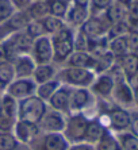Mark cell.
Masks as SVG:
<instances>
[{
	"label": "cell",
	"mask_w": 138,
	"mask_h": 150,
	"mask_svg": "<svg viewBox=\"0 0 138 150\" xmlns=\"http://www.w3.org/2000/svg\"><path fill=\"white\" fill-rule=\"evenodd\" d=\"M43 150H68V141L60 133H50L43 138Z\"/></svg>",
	"instance_id": "8"
},
{
	"label": "cell",
	"mask_w": 138,
	"mask_h": 150,
	"mask_svg": "<svg viewBox=\"0 0 138 150\" xmlns=\"http://www.w3.org/2000/svg\"><path fill=\"white\" fill-rule=\"evenodd\" d=\"M124 39H126L127 52L138 53V30H130L124 35Z\"/></svg>",
	"instance_id": "27"
},
{
	"label": "cell",
	"mask_w": 138,
	"mask_h": 150,
	"mask_svg": "<svg viewBox=\"0 0 138 150\" xmlns=\"http://www.w3.org/2000/svg\"><path fill=\"white\" fill-rule=\"evenodd\" d=\"M133 103L138 105V87L133 88Z\"/></svg>",
	"instance_id": "43"
},
{
	"label": "cell",
	"mask_w": 138,
	"mask_h": 150,
	"mask_svg": "<svg viewBox=\"0 0 138 150\" xmlns=\"http://www.w3.org/2000/svg\"><path fill=\"white\" fill-rule=\"evenodd\" d=\"M34 91V84L31 81L27 80H19L16 83L11 84L10 88H8V93L12 98H18V99H24L28 98Z\"/></svg>",
	"instance_id": "9"
},
{
	"label": "cell",
	"mask_w": 138,
	"mask_h": 150,
	"mask_svg": "<svg viewBox=\"0 0 138 150\" xmlns=\"http://www.w3.org/2000/svg\"><path fill=\"white\" fill-rule=\"evenodd\" d=\"M107 133V130L103 127V125L96 120H91L88 122V126H87L85 130V139L90 141V142H99L100 138Z\"/></svg>",
	"instance_id": "13"
},
{
	"label": "cell",
	"mask_w": 138,
	"mask_h": 150,
	"mask_svg": "<svg viewBox=\"0 0 138 150\" xmlns=\"http://www.w3.org/2000/svg\"><path fill=\"white\" fill-rule=\"evenodd\" d=\"M18 142L15 137H12L8 133L0 134V150H16Z\"/></svg>",
	"instance_id": "26"
},
{
	"label": "cell",
	"mask_w": 138,
	"mask_h": 150,
	"mask_svg": "<svg viewBox=\"0 0 138 150\" xmlns=\"http://www.w3.org/2000/svg\"><path fill=\"white\" fill-rule=\"evenodd\" d=\"M118 1H119L121 4H124V6H129V4H130L133 0H118Z\"/></svg>",
	"instance_id": "45"
},
{
	"label": "cell",
	"mask_w": 138,
	"mask_h": 150,
	"mask_svg": "<svg viewBox=\"0 0 138 150\" xmlns=\"http://www.w3.org/2000/svg\"><path fill=\"white\" fill-rule=\"evenodd\" d=\"M69 64L76 68H87V67H93L95 61H93L92 57L85 54V53H76V54H73L70 57Z\"/></svg>",
	"instance_id": "20"
},
{
	"label": "cell",
	"mask_w": 138,
	"mask_h": 150,
	"mask_svg": "<svg viewBox=\"0 0 138 150\" xmlns=\"http://www.w3.org/2000/svg\"><path fill=\"white\" fill-rule=\"evenodd\" d=\"M68 150H95V147L90 143H77V145H73L72 147H69Z\"/></svg>",
	"instance_id": "39"
},
{
	"label": "cell",
	"mask_w": 138,
	"mask_h": 150,
	"mask_svg": "<svg viewBox=\"0 0 138 150\" xmlns=\"http://www.w3.org/2000/svg\"><path fill=\"white\" fill-rule=\"evenodd\" d=\"M81 31H83V34L88 35V37H99L106 31V27L99 19H90L83 25Z\"/></svg>",
	"instance_id": "15"
},
{
	"label": "cell",
	"mask_w": 138,
	"mask_h": 150,
	"mask_svg": "<svg viewBox=\"0 0 138 150\" xmlns=\"http://www.w3.org/2000/svg\"><path fill=\"white\" fill-rule=\"evenodd\" d=\"M49 7H50L52 14L55 15V16H62V15L65 14V11H66V4H65L64 0H54Z\"/></svg>",
	"instance_id": "35"
},
{
	"label": "cell",
	"mask_w": 138,
	"mask_h": 150,
	"mask_svg": "<svg viewBox=\"0 0 138 150\" xmlns=\"http://www.w3.org/2000/svg\"><path fill=\"white\" fill-rule=\"evenodd\" d=\"M95 150H121V146L115 137H112L110 133H106L97 142Z\"/></svg>",
	"instance_id": "18"
},
{
	"label": "cell",
	"mask_w": 138,
	"mask_h": 150,
	"mask_svg": "<svg viewBox=\"0 0 138 150\" xmlns=\"http://www.w3.org/2000/svg\"><path fill=\"white\" fill-rule=\"evenodd\" d=\"M15 135L21 142L28 143L38 135V126L35 123L19 120L18 123H15Z\"/></svg>",
	"instance_id": "5"
},
{
	"label": "cell",
	"mask_w": 138,
	"mask_h": 150,
	"mask_svg": "<svg viewBox=\"0 0 138 150\" xmlns=\"http://www.w3.org/2000/svg\"><path fill=\"white\" fill-rule=\"evenodd\" d=\"M108 119H110L111 127L117 131H123V130L130 129L131 116L127 111L122 108H114L108 112Z\"/></svg>",
	"instance_id": "4"
},
{
	"label": "cell",
	"mask_w": 138,
	"mask_h": 150,
	"mask_svg": "<svg viewBox=\"0 0 138 150\" xmlns=\"http://www.w3.org/2000/svg\"><path fill=\"white\" fill-rule=\"evenodd\" d=\"M119 62L123 73L127 79H130L133 74L138 72V53H126L119 57Z\"/></svg>",
	"instance_id": "11"
},
{
	"label": "cell",
	"mask_w": 138,
	"mask_h": 150,
	"mask_svg": "<svg viewBox=\"0 0 138 150\" xmlns=\"http://www.w3.org/2000/svg\"><path fill=\"white\" fill-rule=\"evenodd\" d=\"M112 92H114V98L118 103L124 105H129L133 103V88L129 85V83L119 81L114 85Z\"/></svg>",
	"instance_id": "10"
},
{
	"label": "cell",
	"mask_w": 138,
	"mask_h": 150,
	"mask_svg": "<svg viewBox=\"0 0 138 150\" xmlns=\"http://www.w3.org/2000/svg\"><path fill=\"white\" fill-rule=\"evenodd\" d=\"M12 14V6L8 0H0V21L7 19Z\"/></svg>",
	"instance_id": "36"
},
{
	"label": "cell",
	"mask_w": 138,
	"mask_h": 150,
	"mask_svg": "<svg viewBox=\"0 0 138 150\" xmlns=\"http://www.w3.org/2000/svg\"><path fill=\"white\" fill-rule=\"evenodd\" d=\"M42 25H43L45 30H48L50 33H58L62 28L61 21H58L57 18H46L45 21L42 22Z\"/></svg>",
	"instance_id": "32"
},
{
	"label": "cell",
	"mask_w": 138,
	"mask_h": 150,
	"mask_svg": "<svg viewBox=\"0 0 138 150\" xmlns=\"http://www.w3.org/2000/svg\"><path fill=\"white\" fill-rule=\"evenodd\" d=\"M54 54L55 58H65L69 53L73 49L72 43V35L68 30H61V31L55 33L54 35Z\"/></svg>",
	"instance_id": "3"
},
{
	"label": "cell",
	"mask_w": 138,
	"mask_h": 150,
	"mask_svg": "<svg viewBox=\"0 0 138 150\" xmlns=\"http://www.w3.org/2000/svg\"><path fill=\"white\" fill-rule=\"evenodd\" d=\"M88 1H90V0H75L76 6H80V7H85L87 4H88Z\"/></svg>",
	"instance_id": "44"
},
{
	"label": "cell",
	"mask_w": 138,
	"mask_h": 150,
	"mask_svg": "<svg viewBox=\"0 0 138 150\" xmlns=\"http://www.w3.org/2000/svg\"><path fill=\"white\" fill-rule=\"evenodd\" d=\"M27 31H28V35L31 37H38L43 33V25H42V22H33L30 23L27 27Z\"/></svg>",
	"instance_id": "37"
},
{
	"label": "cell",
	"mask_w": 138,
	"mask_h": 150,
	"mask_svg": "<svg viewBox=\"0 0 138 150\" xmlns=\"http://www.w3.org/2000/svg\"><path fill=\"white\" fill-rule=\"evenodd\" d=\"M58 89V83L57 81H49V83H43L41 87L38 88V98L41 100H48L50 99L53 93Z\"/></svg>",
	"instance_id": "23"
},
{
	"label": "cell",
	"mask_w": 138,
	"mask_h": 150,
	"mask_svg": "<svg viewBox=\"0 0 138 150\" xmlns=\"http://www.w3.org/2000/svg\"><path fill=\"white\" fill-rule=\"evenodd\" d=\"M45 114H46V105L43 103V100H41L38 96L24 98L21 101L19 107H18L19 120H24V122L38 125V123H41Z\"/></svg>",
	"instance_id": "1"
},
{
	"label": "cell",
	"mask_w": 138,
	"mask_h": 150,
	"mask_svg": "<svg viewBox=\"0 0 138 150\" xmlns=\"http://www.w3.org/2000/svg\"><path fill=\"white\" fill-rule=\"evenodd\" d=\"M41 126L42 129L46 130V131H50V133H60L64 130L65 127V122L62 119V115L58 111H52L43 115L41 120Z\"/></svg>",
	"instance_id": "6"
},
{
	"label": "cell",
	"mask_w": 138,
	"mask_h": 150,
	"mask_svg": "<svg viewBox=\"0 0 138 150\" xmlns=\"http://www.w3.org/2000/svg\"><path fill=\"white\" fill-rule=\"evenodd\" d=\"M53 76V69L48 65H42L39 67L38 69L35 70V80L38 81V83H46V81Z\"/></svg>",
	"instance_id": "29"
},
{
	"label": "cell",
	"mask_w": 138,
	"mask_h": 150,
	"mask_svg": "<svg viewBox=\"0 0 138 150\" xmlns=\"http://www.w3.org/2000/svg\"><path fill=\"white\" fill-rule=\"evenodd\" d=\"M15 126V118H11L0 112V133H8Z\"/></svg>",
	"instance_id": "33"
},
{
	"label": "cell",
	"mask_w": 138,
	"mask_h": 150,
	"mask_svg": "<svg viewBox=\"0 0 138 150\" xmlns=\"http://www.w3.org/2000/svg\"><path fill=\"white\" fill-rule=\"evenodd\" d=\"M121 150H138V138L131 133H123L118 137Z\"/></svg>",
	"instance_id": "19"
},
{
	"label": "cell",
	"mask_w": 138,
	"mask_h": 150,
	"mask_svg": "<svg viewBox=\"0 0 138 150\" xmlns=\"http://www.w3.org/2000/svg\"><path fill=\"white\" fill-rule=\"evenodd\" d=\"M14 77V69L8 64L0 65V84H8Z\"/></svg>",
	"instance_id": "31"
},
{
	"label": "cell",
	"mask_w": 138,
	"mask_h": 150,
	"mask_svg": "<svg viewBox=\"0 0 138 150\" xmlns=\"http://www.w3.org/2000/svg\"><path fill=\"white\" fill-rule=\"evenodd\" d=\"M90 100V93L85 89H77L75 93L69 98V105L73 110H81L85 107L87 103Z\"/></svg>",
	"instance_id": "16"
},
{
	"label": "cell",
	"mask_w": 138,
	"mask_h": 150,
	"mask_svg": "<svg viewBox=\"0 0 138 150\" xmlns=\"http://www.w3.org/2000/svg\"><path fill=\"white\" fill-rule=\"evenodd\" d=\"M28 1H30V0H14V3L16 4V6H18L19 8L26 7V6L28 4Z\"/></svg>",
	"instance_id": "42"
},
{
	"label": "cell",
	"mask_w": 138,
	"mask_h": 150,
	"mask_svg": "<svg viewBox=\"0 0 138 150\" xmlns=\"http://www.w3.org/2000/svg\"><path fill=\"white\" fill-rule=\"evenodd\" d=\"M33 69H34V64H33V61H31L30 58H27V57H22L16 64L18 76H28V74H31Z\"/></svg>",
	"instance_id": "24"
},
{
	"label": "cell",
	"mask_w": 138,
	"mask_h": 150,
	"mask_svg": "<svg viewBox=\"0 0 138 150\" xmlns=\"http://www.w3.org/2000/svg\"><path fill=\"white\" fill-rule=\"evenodd\" d=\"M69 91L66 88H60L50 96L49 101L55 111H66L69 107Z\"/></svg>",
	"instance_id": "12"
},
{
	"label": "cell",
	"mask_w": 138,
	"mask_h": 150,
	"mask_svg": "<svg viewBox=\"0 0 138 150\" xmlns=\"http://www.w3.org/2000/svg\"><path fill=\"white\" fill-rule=\"evenodd\" d=\"M130 31V27H129L127 23L123 22H119V23H115L111 28V33H110V37L111 38H118V37H124Z\"/></svg>",
	"instance_id": "30"
},
{
	"label": "cell",
	"mask_w": 138,
	"mask_h": 150,
	"mask_svg": "<svg viewBox=\"0 0 138 150\" xmlns=\"http://www.w3.org/2000/svg\"><path fill=\"white\" fill-rule=\"evenodd\" d=\"M50 11L49 4L46 3H37L35 6H33L31 8V15L34 18H43L48 15V12Z\"/></svg>",
	"instance_id": "34"
},
{
	"label": "cell",
	"mask_w": 138,
	"mask_h": 150,
	"mask_svg": "<svg viewBox=\"0 0 138 150\" xmlns=\"http://www.w3.org/2000/svg\"><path fill=\"white\" fill-rule=\"evenodd\" d=\"M64 77L69 83L72 84H80V85H87L90 84L93 79V74L84 68H72L64 72Z\"/></svg>",
	"instance_id": "7"
},
{
	"label": "cell",
	"mask_w": 138,
	"mask_h": 150,
	"mask_svg": "<svg viewBox=\"0 0 138 150\" xmlns=\"http://www.w3.org/2000/svg\"><path fill=\"white\" fill-rule=\"evenodd\" d=\"M130 130H131V134H133V135H135L138 138V116H135L134 119L131 118Z\"/></svg>",
	"instance_id": "40"
},
{
	"label": "cell",
	"mask_w": 138,
	"mask_h": 150,
	"mask_svg": "<svg viewBox=\"0 0 138 150\" xmlns=\"http://www.w3.org/2000/svg\"><path fill=\"white\" fill-rule=\"evenodd\" d=\"M35 54L39 62H48L52 58V46L48 38H41L35 43Z\"/></svg>",
	"instance_id": "14"
},
{
	"label": "cell",
	"mask_w": 138,
	"mask_h": 150,
	"mask_svg": "<svg viewBox=\"0 0 138 150\" xmlns=\"http://www.w3.org/2000/svg\"><path fill=\"white\" fill-rule=\"evenodd\" d=\"M0 112L7 116H11V118H15V115L18 114V105L12 96L7 95L1 99V111Z\"/></svg>",
	"instance_id": "21"
},
{
	"label": "cell",
	"mask_w": 138,
	"mask_h": 150,
	"mask_svg": "<svg viewBox=\"0 0 138 150\" xmlns=\"http://www.w3.org/2000/svg\"><path fill=\"white\" fill-rule=\"evenodd\" d=\"M127 80H129V85H130L131 88L138 87V72L135 74H133V76H131L130 79H127Z\"/></svg>",
	"instance_id": "41"
},
{
	"label": "cell",
	"mask_w": 138,
	"mask_h": 150,
	"mask_svg": "<svg viewBox=\"0 0 138 150\" xmlns=\"http://www.w3.org/2000/svg\"><path fill=\"white\" fill-rule=\"evenodd\" d=\"M0 111H1V99H0Z\"/></svg>",
	"instance_id": "46"
},
{
	"label": "cell",
	"mask_w": 138,
	"mask_h": 150,
	"mask_svg": "<svg viewBox=\"0 0 138 150\" xmlns=\"http://www.w3.org/2000/svg\"><path fill=\"white\" fill-rule=\"evenodd\" d=\"M107 18L111 23H119V22H123L124 18V10L121 6H111L107 10Z\"/></svg>",
	"instance_id": "25"
},
{
	"label": "cell",
	"mask_w": 138,
	"mask_h": 150,
	"mask_svg": "<svg viewBox=\"0 0 138 150\" xmlns=\"http://www.w3.org/2000/svg\"><path fill=\"white\" fill-rule=\"evenodd\" d=\"M114 80L110 76H102L99 80L96 81V84L93 85V91L97 92L102 96H107L112 92L114 89Z\"/></svg>",
	"instance_id": "17"
},
{
	"label": "cell",
	"mask_w": 138,
	"mask_h": 150,
	"mask_svg": "<svg viewBox=\"0 0 138 150\" xmlns=\"http://www.w3.org/2000/svg\"><path fill=\"white\" fill-rule=\"evenodd\" d=\"M69 18H70V21L73 23H83L85 21L87 18V10L85 7H80V6H75L73 10L70 11V14H69Z\"/></svg>",
	"instance_id": "28"
},
{
	"label": "cell",
	"mask_w": 138,
	"mask_h": 150,
	"mask_svg": "<svg viewBox=\"0 0 138 150\" xmlns=\"http://www.w3.org/2000/svg\"><path fill=\"white\" fill-rule=\"evenodd\" d=\"M92 3L96 8L103 10V8H108L112 6V0H92Z\"/></svg>",
	"instance_id": "38"
},
{
	"label": "cell",
	"mask_w": 138,
	"mask_h": 150,
	"mask_svg": "<svg viewBox=\"0 0 138 150\" xmlns=\"http://www.w3.org/2000/svg\"><path fill=\"white\" fill-rule=\"evenodd\" d=\"M110 53L112 56H118V57H122L123 54L127 53V46H126L124 37L112 38V41L110 42Z\"/></svg>",
	"instance_id": "22"
},
{
	"label": "cell",
	"mask_w": 138,
	"mask_h": 150,
	"mask_svg": "<svg viewBox=\"0 0 138 150\" xmlns=\"http://www.w3.org/2000/svg\"><path fill=\"white\" fill-rule=\"evenodd\" d=\"M88 126V120L83 115H73L68 120V125L65 127V137L69 141H79L85 139V130Z\"/></svg>",
	"instance_id": "2"
}]
</instances>
